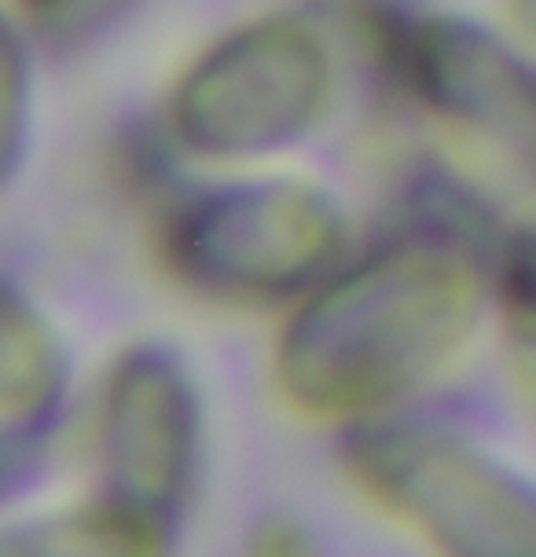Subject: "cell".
<instances>
[{"instance_id":"7a4b0ae2","label":"cell","mask_w":536,"mask_h":557,"mask_svg":"<svg viewBox=\"0 0 536 557\" xmlns=\"http://www.w3.org/2000/svg\"><path fill=\"white\" fill-rule=\"evenodd\" d=\"M339 88V52L313 18L257 15L184 66L166 125L173 144L198 162H268L320 133Z\"/></svg>"},{"instance_id":"52a82bcc","label":"cell","mask_w":536,"mask_h":557,"mask_svg":"<svg viewBox=\"0 0 536 557\" xmlns=\"http://www.w3.org/2000/svg\"><path fill=\"white\" fill-rule=\"evenodd\" d=\"M66 352L56 326L23 290L4 286L0 308V422L8 459L41 444L66 396Z\"/></svg>"},{"instance_id":"6da1fadb","label":"cell","mask_w":536,"mask_h":557,"mask_svg":"<svg viewBox=\"0 0 536 557\" xmlns=\"http://www.w3.org/2000/svg\"><path fill=\"white\" fill-rule=\"evenodd\" d=\"M489 275L463 235L415 227L345 261L276 342V385L320 422H371L434 382L478 331Z\"/></svg>"},{"instance_id":"8fae6325","label":"cell","mask_w":536,"mask_h":557,"mask_svg":"<svg viewBox=\"0 0 536 557\" xmlns=\"http://www.w3.org/2000/svg\"><path fill=\"white\" fill-rule=\"evenodd\" d=\"M254 557H309V540L287 521H272L257 532Z\"/></svg>"},{"instance_id":"ba28073f","label":"cell","mask_w":536,"mask_h":557,"mask_svg":"<svg viewBox=\"0 0 536 557\" xmlns=\"http://www.w3.org/2000/svg\"><path fill=\"white\" fill-rule=\"evenodd\" d=\"M173 524L99 492L74 510L15 524L4 535L0 557H170Z\"/></svg>"},{"instance_id":"5b68a950","label":"cell","mask_w":536,"mask_h":557,"mask_svg":"<svg viewBox=\"0 0 536 557\" xmlns=\"http://www.w3.org/2000/svg\"><path fill=\"white\" fill-rule=\"evenodd\" d=\"M404 82L434 122L536 191V66L525 48L460 15L404 29Z\"/></svg>"},{"instance_id":"8992f818","label":"cell","mask_w":536,"mask_h":557,"mask_svg":"<svg viewBox=\"0 0 536 557\" xmlns=\"http://www.w3.org/2000/svg\"><path fill=\"white\" fill-rule=\"evenodd\" d=\"M195 382L166 345H133L107 367L96 404V459L103 492L176 521L198 473Z\"/></svg>"},{"instance_id":"277c9868","label":"cell","mask_w":536,"mask_h":557,"mask_svg":"<svg viewBox=\"0 0 536 557\" xmlns=\"http://www.w3.org/2000/svg\"><path fill=\"white\" fill-rule=\"evenodd\" d=\"M342 466L441 557H536V484L449 425L371 418L345 433Z\"/></svg>"},{"instance_id":"7c38bea8","label":"cell","mask_w":536,"mask_h":557,"mask_svg":"<svg viewBox=\"0 0 536 557\" xmlns=\"http://www.w3.org/2000/svg\"><path fill=\"white\" fill-rule=\"evenodd\" d=\"M511 37L525 48H536V0H500Z\"/></svg>"},{"instance_id":"30bf717a","label":"cell","mask_w":536,"mask_h":557,"mask_svg":"<svg viewBox=\"0 0 536 557\" xmlns=\"http://www.w3.org/2000/svg\"><path fill=\"white\" fill-rule=\"evenodd\" d=\"M508 363L514 374V389L529 414L536 430V326L529 323H511V342H508Z\"/></svg>"},{"instance_id":"3957f363","label":"cell","mask_w":536,"mask_h":557,"mask_svg":"<svg viewBox=\"0 0 536 557\" xmlns=\"http://www.w3.org/2000/svg\"><path fill=\"white\" fill-rule=\"evenodd\" d=\"M339 198L297 176H246L181 206L166 227L170 272L195 294L272 305L313 294L345 264Z\"/></svg>"},{"instance_id":"9c48e42d","label":"cell","mask_w":536,"mask_h":557,"mask_svg":"<svg viewBox=\"0 0 536 557\" xmlns=\"http://www.w3.org/2000/svg\"><path fill=\"white\" fill-rule=\"evenodd\" d=\"M496 290L511 312V323L536 326V227L514 232L500 250Z\"/></svg>"},{"instance_id":"4fadbf2b","label":"cell","mask_w":536,"mask_h":557,"mask_svg":"<svg viewBox=\"0 0 536 557\" xmlns=\"http://www.w3.org/2000/svg\"><path fill=\"white\" fill-rule=\"evenodd\" d=\"M19 4H26V8H52V4H59V0H19Z\"/></svg>"}]
</instances>
